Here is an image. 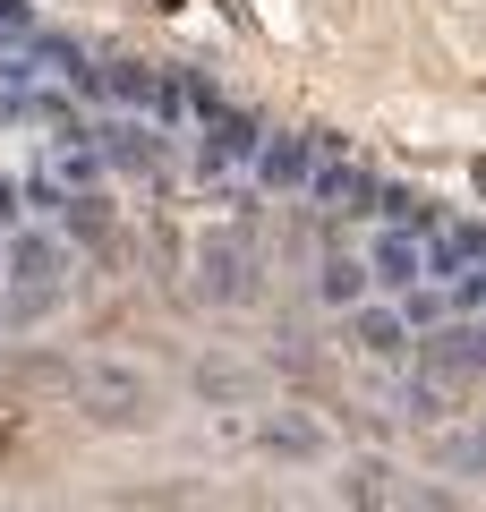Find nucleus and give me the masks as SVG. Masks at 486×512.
I'll use <instances>...</instances> for the list:
<instances>
[{
  "label": "nucleus",
  "mask_w": 486,
  "mask_h": 512,
  "mask_svg": "<svg viewBox=\"0 0 486 512\" xmlns=\"http://www.w3.org/2000/svg\"><path fill=\"white\" fill-rule=\"evenodd\" d=\"M69 384H77V402H86L103 427H145L154 419V384H145L137 367H77Z\"/></svg>",
  "instance_id": "f257e3e1"
},
{
  "label": "nucleus",
  "mask_w": 486,
  "mask_h": 512,
  "mask_svg": "<svg viewBox=\"0 0 486 512\" xmlns=\"http://www.w3.org/2000/svg\"><path fill=\"white\" fill-rule=\"evenodd\" d=\"M342 495H350L359 512H401V495H393V470H384L376 453H359V461L342 470Z\"/></svg>",
  "instance_id": "f03ea898"
},
{
  "label": "nucleus",
  "mask_w": 486,
  "mask_h": 512,
  "mask_svg": "<svg viewBox=\"0 0 486 512\" xmlns=\"http://www.w3.org/2000/svg\"><path fill=\"white\" fill-rule=\"evenodd\" d=\"M376 265H384V282H418V265H427V256L393 231V239H376Z\"/></svg>",
  "instance_id": "7ed1b4c3"
},
{
  "label": "nucleus",
  "mask_w": 486,
  "mask_h": 512,
  "mask_svg": "<svg viewBox=\"0 0 486 512\" xmlns=\"http://www.w3.org/2000/svg\"><path fill=\"white\" fill-rule=\"evenodd\" d=\"M265 444H273V453H316V427H307V419H265Z\"/></svg>",
  "instance_id": "20e7f679"
},
{
  "label": "nucleus",
  "mask_w": 486,
  "mask_h": 512,
  "mask_svg": "<svg viewBox=\"0 0 486 512\" xmlns=\"http://www.w3.org/2000/svg\"><path fill=\"white\" fill-rule=\"evenodd\" d=\"M359 342L376 350V359H393V350H401V316H384V308H367V316H359Z\"/></svg>",
  "instance_id": "39448f33"
},
{
  "label": "nucleus",
  "mask_w": 486,
  "mask_h": 512,
  "mask_svg": "<svg viewBox=\"0 0 486 512\" xmlns=\"http://www.w3.org/2000/svg\"><path fill=\"white\" fill-rule=\"evenodd\" d=\"M197 384H205V393H248V367H205Z\"/></svg>",
  "instance_id": "423d86ee"
},
{
  "label": "nucleus",
  "mask_w": 486,
  "mask_h": 512,
  "mask_svg": "<svg viewBox=\"0 0 486 512\" xmlns=\"http://www.w3.org/2000/svg\"><path fill=\"white\" fill-rule=\"evenodd\" d=\"M18 436H26V410H0V453H9Z\"/></svg>",
  "instance_id": "0eeeda50"
},
{
  "label": "nucleus",
  "mask_w": 486,
  "mask_h": 512,
  "mask_svg": "<svg viewBox=\"0 0 486 512\" xmlns=\"http://www.w3.org/2000/svg\"><path fill=\"white\" fill-rule=\"evenodd\" d=\"M478 188H486V154H478Z\"/></svg>",
  "instance_id": "6e6552de"
}]
</instances>
